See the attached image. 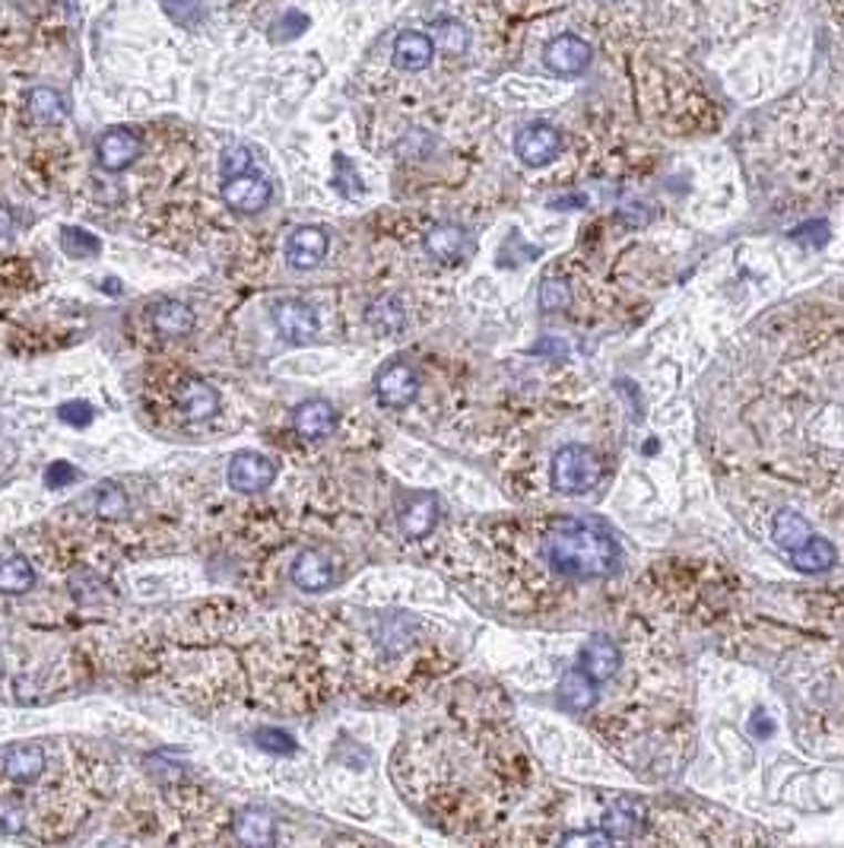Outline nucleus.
I'll return each mask as SVG.
<instances>
[{
  "label": "nucleus",
  "instance_id": "2f4dec72",
  "mask_svg": "<svg viewBox=\"0 0 844 848\" xmlns=\"http://www.w3.org/2000/svg\"><path fill=\"white\" fill-rule=\"evenodd\" d=\"M572 306V293L563 280H546L539 289V308L543 311H565Z\"/></svg>",
  "mask_w": 844,
  "mask_h": 848
},
{
  "label": "nucleus",
  "instance_id": "cd10ccee",
  "mask_svg": "<svg viewBox=\"0 0 844 848\" xmlns=\"http://www.w3.org/2000/svg\"><path fill=\"white\" fill-rule=\"evenodd\" d=\"M61 248L71 255V258H95L99 255V238L86 229H76V226H64L61 229Z\"/></svg>",
  "mask_w": 844,
  "mask_h": 848
},
{
  "label": "nucleus",
  "instance_id": "a878e982",
  "mask_svg": "<svg viewBox=\"0 0 844 848\" xmlns=\"http://www.w3.org/2000/svg\"><path fill=\"white\" fill-rule=\"evenodd\" d=\"M29 115L39 121V124H58L64 121V102L54 90H32L29 93Z\"/></svg>",
  "mask_w": 844,
  "mask_h": 848
},
{
  "label": "nucleus",
  "instance_id": "bb28decb",
  "mask_svg": "<svg viewBox=\"0 0 844 848\" xmlns=\"http://www.w3.org/2000/svg\"><path fill=\"white\" fill-rule=\"evenodd\" d=\"M432 42L439 51H447V54H461L467 51V29L454 20H442V23L432 25Z\"/></svg>",
  "mask_w": 844,
  "mask_h": 848
},
{
  "label": "nucleus",
  "instance_id": "4c0bfd02",
  "mask_svg": "<svg viewBox=\"0 0 844 848\" xmlns=\"http://www.w3.org/2000/svg\"><path fill=\"white\" fill-rule=\"evenodd\" d=\"M10 229H13V216L7 207H0V238L10 236Z\"/></svg>",
  "mask_w": 844,
  "mask_h": 848
},
{
  "label": "nucleus",
  "instance_id": "4468645a",
  "mask_svg": "<svg viewBox=\"0 0 844 848\" xmlns=\"http://www.w3.org/2000/svg\"><path fill=\"white\" fill-rule=\"evenodd\" d=\"M292 423H296V432H299L302 439L315 442V439H325V436L333 432V426H337V410H333V403L321 401V398H311V401L296 407Z\"/></svg>",
  "mask_w": 844,
  "mask_h": 848
},
{
  "label": "nucleus",
  "instance_id": "72a5a7b5",
  "mask_svg": "<svg viewBox=\"0 0 844 848\" xmlns=\"http://www.w3.org/2000/svg\"><path fill=\"white\" fill-rule=\"evenodd\" d=\"M255 740H258L260 750H267V754H296V740L286 730L260 728L255 734Z\"/></svg>",
  "mask_w": 844,
  "mask_h": 848
},
{
  "label": "nucleus",
  "instance_id": "20e7f679",
  "mask_svg": "<svg viewBox=\"0 0 844 848\" xmlns=\"http://www.w3.org/2000/svg\"><path fill=\"white\" fill-rule=\"evenodd\" d=\"M420 391V376L413 372V366L406 362H391L388 369H381L375 378V398L391 410H403L416 401Z\"/></svg>",
  "mask_w": 844,
  "mask_h": 848
},
{
  "label": "nucleus",
  "instance_id": "a211bd4d",
  "mask_svg": "<svg viewBox=\"0 0 844 848\" xmlns=\"http://www.w3.org/2000/svg\"><path fill=\"white\" fill-rule=\"evenodd\" d=\"M3 773L17 785H35L45 773V754L39 747H10L3 756Z\"/></svg>",
  "mask_w": 844,
  "mask_h": 848
},
{
  "label": "nucleus",
  "instance_id": "473e14b6",
  "mask_svg": "<svg viewBox=\"0 0 844 848\" xmlns=\"http://www.w3.org/2000/svg\"><path fill=\"white\" fill-rule=\"evenodd\" d=\"M219 168H223V178L245 175V172H251V153L245 146H226L219 156Z\"/></svg>",
  "mask_w": 844,
  "mask_h": 848
},
{
  "label": "nucleus",
  "instance_id": "6e6552de",
  "mask_svg": "<svg viewBox=\"0 0 844 848\" xmlns=\"http://www.w3.org/2000/svg\"><path fill=\"white\" fill-rule=\"evenodd\" d=\"M143 143L131 127H112L95 143V160L105 172H124L127 165L141 160Z\"/></svg>",
  "mask_w": 844,
  "mask_h": 848
},
{
  "label": "nucleus",
  "instance_id": "412c9836",
  "mask_svg": "<svg viewBox=\"0 0 844 848\" xmlns=\"http://www.w3.org/2000/svg\"><path fill=\"white\" fill-rule=\"evenodd\" d=\"M559 699L572 712H587V708L597 703V681L590 674H585L581 667H575V671H568L563 681H559Z\"/></svg>",
  "mask_w": 844,
  "mask_h": 848
},
{
  "label": "nucleus",
  "instance_id": "aec40b11",
  "mask_svg": "<svg viewBox=\"0 0 844 848\" xmlns=\"http://www.w3.org/2000/svg\"><path fill=\"white\" fill-rule=\"evenodd\" d=\"M791 563L797 565L800 572H806V575H820V572H828L832 565L838 563V553H835V546L825 541V538H813L810 534V541L800 543L797 550H791Z\"/></svg>",
  "mask_w": 844,
  "mask_h": 848
},
{
  "label": "nucleus",
  "instance_id": "f704fd0d",
  "mask_svg": "<svg viewBox=\"0 0 844 848\" xmlns=\"http://www.w3.org/2000/svg\"><path fill=\"white\" fill-rule=\"evenodd\" d=\"M58 413H61V420H64V423H71V426H86L90 420H93V407H90L86 401L64 403Z\"/></svg>",
  "mask_w": 844,
  "mask_h": 848
},
{
  "label": "nucleus",
  "instance_id": "7ed1b4c3",
  "mask_svg": "<svg viewBox=\"0 0 844 848\" xmlns=\"http://www.w3.org/2000/svg\"><path fill=\"white\" fill-rule=\"evenodd\" d=\"M277 480V464L258 451H238L229 461V487L235 493H264Z\"/></svg>",
  "mask_w": 844,
  "mask_h": 848
},
{
  "label": "nucleus",
  "instance_id": "9d476101",
  "mask_svg": "<svg viewBox=\"0 0 844 848\" xmlns=\"http://www.w3.org/2000/svg\"><path fill=\"white\" fill-rule=\"evenodd\" d=\"M330 238L321 226H299L292 236L286 238V264L296 270H315L321 260L328 258Z\"/></svg>",
  "mask_w": 844,
  "mask_h": 848
},
{
  "label": "nucleus",
  "instance_id": "58836bf2",
  "mask_svg": "<svg viewBox=\"0 0 844 848\" xmlns=\"http://www.w3.org/2000/svg\"><path fill=\"white\" fill-rule=\"evenodd\" d=\"M0 671H3V661H0Z\"/></svg>",
  "mask_w": 844,
  "mask_h": 848
},
{
  "label": "nucleus",
  "instance_id": "f3484780",
  "mask_svg": "<svg viewBox=\"0 0 844 848\" xmlns=\"http://www.w3.org/2000/svg\"><path fill=\"white\" fill-rule=\"evenodd\" d=\"M425 252L442 264H457L467 252V233L454 223H442V226H432L425 233Z\"/></svg>",
  "mask_w": 844,
  "mask_h": 848
},
{
  "label": "nucleus",
  "instance_id": "c9c22d12",
  "mask_svg": "<svg viewBox=\"0 0 844 848\" xmlns=\"http://www.w3.org/2000/svg\"><path fill=\"white\" fill-rule=\"evenodd\" d=\"M71 480H76V471H73L71 464H64V461L51 464L45 473V483L51 490H58V487H64V483H71Z\"/></svg>",
  "mask_w": 844,
  "mask_h": 848
},
{
  "label": "nucleus",
  "instance_id": "4be33fe9",
  "mask_svg": "<svg viewBox=\"0 0 844 848\" xmlns=\"http://www.w3.org/2000/svg\"><path fill=\"white\" fill-rule=\"evenodd\" d=\"M153 328L159 330L163 337H185L194 330V311H191L185 303H175V299H163L153 306Z\"/></svg>",
  "mask_w": 844,
  "mask_h": 848
},
{
  "label": "nucleus",
  "instance_id": "c756f323",
  "mask_svg": "<svg viewBox=\"0 0 844 848\" xmlns=\"http://www.w3.org/2000/svg\"><path fill=\"white\" fill-rule=\"evenodd\" d=\"M25 826V804L17 795L0 798V832L3 836H17Z\"/></svg>",
  "mask_w": 844,
  "mask_h": 848
},
{
  "label": "nucleus",
  "instance_id": "393cba45",
  "mask_svg": "<svg viewBox=\"0 0 844 848\" xmlns=\"http://www.w3.org/2000/svg\"><path fill=\"white\" fill-rule=\"evenodd\" d=\"M35 585V572L23 556H10L0 563V594H25Z\"/></svg>",
  "mask_w": 844,
  "mask_h": 848
},
{
  "label": "nucleus",
  "instance_id": "0eeeda50",
  "mask_svg": "<svg viewBox=\"0 0 844 848\" xmlns=\"http://www.w3.org/2000/svg\"><path fill=\"white\" fill-rule=\"evenodd\" d=\"M270 197H274L270 182H267V178H260V175H251V172L235 175V178H226V185H223V201H226V207L235 213H241V216L260 213L267 204H270Z\"/></svg>",
  "mask_w": 844,
  "mask_h": 848
},
{
  "label": "nucleus",
  "instance_id": "b1692460",
  "mask_svg": "<svg viewBox=\"0 0 844 848\" xmlns=\"http://www.w3.org/2000/svg\"><path fill=\"white\" fill-rule=\"evenodd\" d=\"M369 325H372L378 334H398V330L406 325L403 303H400L398 296H384V299H378L375 306H369Z\"/></svg>",
  "mask_w": 844,
  "mask_h": 848
},
{
  "label": "nucleus",
  "instance_id": "1a4fd4ad",
  "mask_svg": "<svg viewBox=\"0 0 844 848\" xmlns=\"http://www.w3.org/2000/svg\"><path fill=\"white\" fill-rule=\"evenodd\" d=\"M274 328L289 344H308L318 334V315L302 299H280L274 306Z\"/></svg>",
  "mask_w": 844,
  "mask_h": 848
},
{
  "label": "nucleus",
  "instance_id": "423d86ee",
  "mask_svg": "<svg viewBox=\"0 0 844 848\" xmlns=\"http://www.w3.org/2000/svg\"><path fill=\"white\" fill-rule=\"evenodd\" d=\"M435 42L429 32H416V29H403L394 45H391V68L400 73H422L432 68L435 61Z\"/></svg>",
  "mask_w": 844,
  "mask_h": 848
},
{
  "label": "nucleus",
  "instance_id": "7c9ffc66",
  "mask_svg": "<svg viewBox=\"0 0 844 848\" xmlns=\"http://www.w3.org/2000/svg\"><path fill=\"white\" fill-rule=\"evenodd\" d=\"M604 829L610 832L613 839H626L632 829H638V814L635 810H629L626 804H619V807H613V810H607V817H604Z\"/></svg>",
  "mask_w": 844,
  "mask_h": 848
},
{
  "label": "nucleus",
  "instance_id": "ddd939ff",
  "mask_svg": "<svg viewBox=\"0 0 844 848\" xmlns=\"http://www.w3.org/2000/svg\"><path fill=\"white\" fill-rule=\"evenodd\" d=\"M235 839L245 846H274L277 842V820L264 807H245L235 814Z\"/></svg>",
  "mask_w": 844,
  "mask_h": 848
},
{
  "label": "nucleus",
  "instance_id": "c85d7f7f",
  "mask_svg": "<svg viewBox=\"0 0 844 848\" xmlns=\"http://www.w3.org/2000/svg\"><path fill=\"white\" fill-rule=\"evenodd\" d=\"M95 515L99 519H124L127 515V495L115 490V487H102L95 490Z\"/></svg>",
  "mask_w": 844,
  "mask_h": 848
},
{
  "label": "nucleus",
  "instance_id": "6ab92c4d",
  "mask_svg": "<svg viewBox=\"0 0 844 848\" xmlns=\"http://www.w3.org/2000/svg\"><path fill=\"white\" fill-rule=\"evenodd\" d=\"M619 661H622L619 658V648L613 645L610 638H590L585 648H581V664L578 667L600 684V681H607V677H613L619 671Z\"/></svg>",
  "mask_w": 844,
  "mask_h": 848
},
{
  "label": "nucleus",
  "instance_id": "9b49d317",
  "mask_svg": "<svg viewBox=\"0 0 844 848\" xmlns=\"http://www.w3.org/2000/svg\"><path fill=\"white\" fill-rule=\"evenodd\" d=\"M543 61H546L549 71L559 73V76H578L590 64V45L578 35H559L546 45Z\"/></svg>",
  "mask_w": 844,
  "mask_h": 848
},
{
  "label": "nucleus",
  "instance_id": "39448f33",
  "mask_svg": "<svg viewBox=\"0 0 844 848\" xmlns=\"http://www.w3.org/2000/svg\"><path fill=\"white\" fill-rule=\"evenodd\" d=\"M515 153L524 165H549L563 153V134L549 124H531L524 131H517Z\"/></svg>",
  "mask_w": 844,
  "mask_h": 848
},
{
  "label": "nucleus",
  "instance_id": "5701e85b",
  "mask_svg": "<svg viewBox=\"0 0 844 848\" xmlns=\"http://www.w3.org/2000/svg\"><path fill=\"white\" fill-rule=\"evenodd\" d=\"M772 538L781 550H797L800 543L810 541V524L794 509H781L772 521Z\"/></svg>",
  "mask_w": 844,
  "mask_h": 848
},
{
  "label": "nucleus",
  "instance_id": "f8f14e48",
  "mask_svg": "<svg viewBox=\"0 0 844 848\" xmlns=\"http://www.w3.org/2000/svg\"><path fill=\"white\" fill-rule=\"evenodd\" d=\"M337 582V572H333V563H330L328 553L321 550H302L292 563V585L296 589L308 591V594H318V591H328L330 585Z\"/></svg>",
  "mask_w": 844,
  "mask_h": 848
},
{
  "label": "nucleus",
  "instance_id": "e433bc0d",
  "mask_svg": "<svg viewBox=\"0 0 844 848\" xmlns=\"http://www.w3.org/2000/svg\"><path fill=\"white\" fill-rule=\"evenodd\" d=\"M565 846H575V842H585V846H610L613 836L610 832H572L563 839Z\"/></svg>",
  "mask_w": 844,
  "mask_h": 848
},
{
  "label": "nucleus",
  "instance_id": "f257e3e1",
  "mask_svg": "<svg viewBox=\"0 0 844 848\" xmlns=\"http://www.w3.org/2000/svg\"><path fill=\"white\" fill-rule=\"evenodd\" d=\"M546 560L568 579H610L622 565V550L604 524L559 521L546 538Z\"/></svg>",
  "mask_w": 844,
  "mask_h": 848
},
{
  "label": "nucleus",
  "instance_id": "dca6fc26",
  "mask_svg": "<svg viewBox=\"0 0 844 848\" xmlns=\"http://www.w3.org/2000/svg\"><path fill=\"white\" fill-rule=\"evenodd\" d=\"M439 521V499L432 493H420L406 499V505L400 509V531L413 541L425 538Z\"/></svg>",
  "mask_w": 844,
  "mask_h": 848
},
{
  "label": "nucleus",
  "instance_id": "2eb2a0df",
  "mask_svg": "<svg viewBox=\"0 0 844 848\" xmlns=\"http://www.w3.org/2000/svg\"><path fill=\"white\" fill-rule=\"evenodd\" d=\"M178 410L188 420H210L219 410V395L204 378H185L178 388Z\"/></svg>",
  "mask_w": 844,
  "mask_h": 848
},
{
  "label": "nucleus",
  "instance_id": "f03ea898",
  "mask_svg": "<svg viewBox=\"0 0 844 848\" xmlns=\"http://www.w3.org/2000/svg\"><path fill=\"white\" fill-rule=\"evenodd\" d=\"M549 480H553L556 493H590L597 487V480H600V464H597V458L585 446H565L553 454Z\"/></svg>",
  "mask_w": 844,
  "mask_h": 848
}]
</instances>
